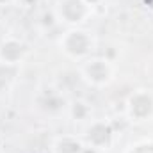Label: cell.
<instances>
[{
	"mask_svg": "<svg viewBox=\"0 0 153 153\" xmlns=\"http://www.w3.org/2000/svg\"><path fill=\"white\" fill-rule=\"evenodd\" d=\"M61 48L70 57H84L93 48V38L85 30H70L61 39Z\"/></svg>",
	"mask_w": 153,
	"mask_h": 153,
	"instance_id": "cell-1",
	"label": "cell"
},
{
	"mask_svg": "<svg viewBox=\"0 0 153 153\" xmlns=\"http://www.w3.org/2000/svg\"><path fill=\"white\" fill-rule=\"evenodd\" d=\"M128 116L134 121H146L153 116V94L148 91H135L126 105Z\"/></svg>",
	"mask_w": 153,
	"mask_h": 153,
	"instance_id": "cell-2",
	"label": "cell"
},
{
	"mask_svg": "<svg viewBox=\"0 0 153 153\" xmlns=\"http://www.w3.org/2000/svg\"><path fill=\"white\" fill-rule=\"evenodd\" d=\"M89 7L84 0H59L57 4V16L61 22L76 25L84 22L89 14Z\"/></svg>",
	"mask_w": 153,
	"mask_h": 153,
	"instance_id": "cell-3",
	"label": "cell"
},
{
	"mask_svg": "<svg viewBox=\"0 0 153 153\" xmlns=\"http://www.w3.org/2000/svg\"><path fill=\"white\" fill-rule=\"evenodd\" d=\"M82 76L93 85H103L111 82L112 68L105 59H91L82 66Z\"/></svg>",
	"mask_w": 153,
	"mask_h": 153,
	"instance_id": "cell-4",
	"label": "cell"
},
{
	"mask_svg": "<svg viewBox=\"0 0 153 153\" xmlns=\"http://www.w3.org/2000/svg\"><path fill=\"white\" fill-rule=\"evenodd\" d=\"M111 141H112V128L105 121H94L85 130V143L91 148L103 150L111 144Z\"/></svg>",
	"mask_w": 153,
	"mask_h": 153,
	"instance_id": "cell-5",
	"label": "cell"
},
{
	"mask_svg": "<svg viewBox=\"0 0 153 153\" xmlns=\"http://www.w3.org/2000/svg\"><path fill=\"white\" fill-rule=\"evenodd\" d=\"M25 53H27V46L20 39L7 38L4 41H0V61L2 62L16 66L25 57Z\"/></svg>",
	"mask_w": 153,
	"mask_h": 153,
	"instance_id": "cell-6",
	"label": "cell"
},
{
	"mask_svg": "<svg viewBox=\"0 0 153 153\" xmlns=\"http://www.w3.org/2000/svg\"><path fill=\"white\" fill-rule=\"evenodd\" d=\"M38 107L45 112L55 114L64 107V96L59 89H43L38 94Z\"/></svg>",
	"mask_w": 153,
	"mask_h": 153,
	"instance_id": "cell-7",
	"label": "cell"
},
{
	"mask_svg": "<svg viewBox=\"0 0 153 153\" xmlns=\"http://www.w3.org/2000/svg\"><path fill=\"white\" fill-rule=\"evenodd\" d=\"M84 146L82 143L76 139V137H71V135H64V137H59L53 144V152L55 153H82Z\"/></svg>",
	"mask_w": 153,
	"mask_h": 153,
	"instance_id": "cell-8",
	"label": "cell"
},
{
	"mask_svg": "<svg viewBox=\"0 0 153 153\" xmlns=\"http://www.w3.org/2000/svg\"><path fill=\"white\" fill-rule=\"evenodd\" d=\"M89 114H91V111H89L85 102H73L71 103V117L75 121H84L89 117Z\"/></svg>",
	"mask_w": 153,
	"mask_h": 153,
	"instance_id": "cell-9",
	"label": "cell"
},
{
	"mask_svg": "<svg viewBox=\"0 0 153 153\" xmlns=\"http://www.w3.org/2000/svg\"><path fill=\"white\" fill-rule=\"evenodd\" d=\"M82 153H98V150H96V148H91V146H89V148H84V150H82Z\"/></svg>",
	"mask_w": 153,
	"mask_h": 153,
	"instance_id": "cell-10",
	"label": "cell"
},
{
	"mask_svg": "<svg viewBox=\"0 0 153 153\" xmlns=\"http://www.w3.org/2000/svg\"><path fill=\"white\" fill-rule=\"evenodd\" d=\"M22 2H23L25 5H34V4H36L38 0H22Z\"/></svg>",
	"mask_w": 153,
	"mask_h": 153,
	"instance_id": "cell-11",
	"label": "cell"
},
{
	"mask_svg": "<svg viewBox=\"0 0 153 153\" xmlns=\"http://www.w3.org/2000/svg\"><path fill=\"white\" fill-rule=\"evenodd\" d=\"M84 2H85L87 5H94V4H98L100 0H84Z\"/></svg>",
	"mask_w": 153,
	"mask_h": 153,
	"instance_id": "cell-12",
	"label": "cell"
},
{
	"mask_svg": "<svg viewBox=\"0 0 153 153\" xmlns=\"http://www.w3.org/2000/svg\"><path fill=\"white\" fill-rule=\"evenodd\" d=\"M11 0H0V5H4V4H9Z\"/></svg>",
	"mask_w": 153,
	"mask_h": 153,
	"instance_id": "cell-13",
	"label": "cell"
}]
</instances>
